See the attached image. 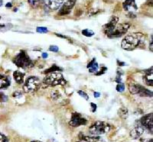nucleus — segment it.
<instances>
[{
	"label": "nucleus",
	"instance_id": "nucleus-1",
	"mask_svg": "<svg viewBox=\"0 0 153 142\" xmlns=\"http://www.w3.org/2000/svg\"><path fill=\"white\" fill-rule=\"evenodd\" d=\"M142 34L139 33H133L128 34L122 41V48L126 51H133L141 45L142 42Z\"/></svg>",
	"mask_w": 153,
	"mask_h": 142
},
{
	"label": "nucleus",
	"instance_id": "nucleus-2",
	"mask_svg": "<svg viewBox=\"0 0 153 142\" xmlns=\"http://www.w3.org/2000/svg\"><path fill=\"white\" fill-rule=\"evenodd\" d=\"M43 83L46 86H56L58 85L64 86L67 83V81L61 73H51L44 77Z\"/></svg>",
	"mask_w": 153,
	"mask_h": 142
},
{
	"label": "nucleus",
	"instance_id": "nucleus-3",
	"mask_svg": "<svg viewBox=\"0 0 153 142\" xmlns=\"http://www.w3.org/2000/svg\"><path fill=\"white\" fill-rule=\"evenodd\" d=\"M13 63L17 67H21L22 69H27L34 67V63L25 51H21L18 55L14 57Z\"/></svg>",
	"mask_w": 153,
	"mask_h": 142
},
{
	"label": "nucleus",
	"instance_id": "nucleus-4",
	"mask_svg": "<svg viewBox=\"0 0 153 142\" xmlns=\"http://www.w3.org/2000/svg\"><path fill=\"white\" fill-rule=\"evenodd\" d=\"M110 130V125L104 122H97L90 127L89 131L92 135H101Z\"/></svg>",
	"mask_w": 153,
	"mask_h": 142
},
{
	"label": "nucleus",
	"instance_id": "nucleus-5",
	"mask_svg": "<svg viewBox=\"0 0 153 142\" xmlns=\"http://www.w3.org/2000/svg\"><path fill=\"white\" fill-rule=\"evenodd\" d=\"M41 86V80L37 77H29L26 79L23 85V89L25 93H33L39 89Z\"/></svg>",
	"mask_w": 153,
	"mask_h": 142
},
{
	"label": "nucleus",
	"instance_id": "nucleus-6",
	"mask_svg": "<svg viewBox=\"0 0 153 142\" xmlns=\"http://www.w3.org/2000/svg\"><path fill=\"white\" fill-rule=\"evenodd\" d=\"M129 92L133 95H139L140 96L152 97V92L149 89H145L142 86L136 84V83H129Z\"/></svg>",
	"mask_w": 153,
	"mask_h": 142
},
{
	"label": "nucleus",
	"instance_id": "nucleus-7",
	"mask_svg": "<svg viewBox=\"0 0 153 142\" xmlns=\"http://www.w3.org/2000/svg\"><path fill=\"white\" fill-rule=\"evenodd\" d=\"M130 25L129 23H121L116 26L115 29L110 35L109 36V38H120L123 35H124L126 32H128Z\"/></svg>",
	"mask_w": 153,
	"mask_h": 142
},
{
	"label": "nucleus",
	"instance_id": "nucleus-8",
	"mask_svg": "<svg viewBox=\"0 0 153 142\" xmlns=\"http://www.w3.org/2000/svg\"><path fill=\"white\" fill-rule=\"evenodd\" d=\"M87 121L84 117H83L82 115L78 112H74L72 114L69 124L71 126L76 128V127L81 126V125H85L87 124Z\"/></svg>",
	"mask_w": 153,
	"mask_h": 142
},
{
	"label": "nucleus",
	"instance_id": "nucleus-9",
	"mask_svg": "<svg viewBox=\"0 0 153 142\" xmlns=\"http://www.w3.org/2000/svg\"><path fill=\"white\" fill-rule=\"evenodd\" d=\"M119 20V18H118L117 16H111V18H109V22H107V23L104 26V32L107 37H109L112 34V32H114L116 28V26L117 25Z\"/></svg>",
	"mask_w": 153,
	"mask_h": 142
},
{
	"label": "nucleus",
	"instance_id": "nucleus-10",
	"mask_svg": "<svg viewBox=\"0 0 153 142\" xmlns=\"http://www.w3.org/2000/svg\"><path fill=\"white\" fill-rule=\"evenodd\" d=\"M76 0H68L64 4H63L61 8H60L58 14L60 15H67L70 14V12L74 6Z\"/></svg>",
	"mask_w": 153,
	"mask_h": 142
},
{
	"label": "nucleus",
	"instance_id": "nucleus-11",
	"mask_svg": "<svg viewBox=\"0 0 153 142\" xmlns=\"http://www.w3.org/2000/svg\"><path fill=\"white\" fill-rule=\"evenodd\" d=\"M152 117V113H150V114H147L144 115L140 119V123H141L142 126H144V128H146L147 129H149L151 132H152L153 126Z\"/></svg>",
	"mask_w": 153,
	"mask_h": 142
},
{
	"label": "nucleus",
	"instance_id": "nucleus-12",
	"mask_svg": "<svg viewBox=\"0 0 153 142\" xmlns=\"http://www.w3.org/2000/svg\"><path fill=\"white\" fill-rule=\"evenodd\" d=\"M43 2L51 10H58L63 4V0H43Z\"/></svg>",
	"mask_w": 153,
	"mask_h": 142
},
{
	"label": "nucleus",
	"instance_id": "nucleus-13",
	"mask_svg": "<svg viewBox=\"0 0 153 142\" xmlns=\"http://www.w3.org/2000/svg\"><path fill=\"white\" fill-rule=\"evenodd\" d=\"M144 133V128L142 126H135L130 131V137L133 139H138Z\"/></svg>",
	"mask_w": 153,
	"mask_h": 142
},
{
	"label": "nucleus",
	"instance_id": "nucleus-14",
	"mask_svg": "<svg viewBox=\"0 0 153 142\" xmlns=\"http://www.w3.org/2000/svg\"><path fill=\"white\" fill-rule=\"evenodd\" d=\"M123 6L126 11H133V10L138 9L135 0H126L123 4Z\"/></svg>",
	"mask_w": 153,
	"mask_h": 142
},
{
	"label": "nucleus",
	"instance_id": "nucleus-15",
	"mask_svg": "<svg viewBox=\"0 0 153 142\" xmlns=\"http://www.w3.org/2000/svg\"><path fill=\"white\" fill-rule=\"evenodd\" d=\"M144 83L147 86H152L153 80H152V67H151L150 71H145V74L143 77Z\"/></svg>",
	"mask_w": 153,
	"mask_h": 142
},
{
	"label": "nucleus",
	"instance_id": "nucleus-16",
	"mask_svg": "<svg viewBox=\"0 0 153 142\" xmlns=\"http://www.w3.org/2000/svg\"><path fill=\"white\" fill-rule=\"evenodd\" d=\"M79 138L80 140L84 141L86 142H97L99 140V137L97 135H93V136H87L84 135L82 133L79 134Z\"/></svg>",
	"mask_w": 153,
	"mask_h": 142
},
{
	"label": "nucleus",
	"instance_id": "nucleus-17",
	"mask_svg": "<svg viewBox=\"0 0 153 142\" xmlns=\"http://www.w3.org/2000/svg\"><path fill=\"white\" fill-rule=\"evenodd\" d=\"M10 79L4 75H0V89H6L10 86Z\"/></svg>",
	"mask_w": 153,
	"mask_h": 142
},
{
	"label": "nucleus",
	"instance_id": "nucleus-18",
	"mask_svg": "<svg viewBox=\"0 0 153 142\" xmlns=\"http://www.w3.org/2000/svg\"><path fill=\"white\" fill-rule=\"evenodd\" d=\"M98 63L96 60V58H94L91 61L87 64V68L90 73H97L98 71Z\"/></svg>",
	"mask_w": 153,
	"mask_h": 142
},
{
	"label": "nucleus",
	"instance_id": "nucleus-19",
	"mask_svg": "<svg viewBox=\"0 0 153 142\" xmlns=\"http://www.w3.org/2000/svg\"><path fill=\"white\" fill-rule=\"evenodd\" d=\"M13 77H14L15 80L17 82V83L18 84H22L24 82V78H25V73L22 72L17 70L15 71L13 73Z\"/></svg>",
	"mask_w": 153,
	"mask_h": 142
},
{
	"label": "nucleus",
	"instance_id": "nucleus-20",
	"mask_svg": "<svg viewBox=\"0 0 153 142\" xmlns=\"http://www.w3.org/2000/svg\"><path fill=\"white\" fill-rule=\"evenodd\" d=\"M118 115H119V117H121L123 119H126V118H128V115H129V112H128V109L125 107H122L118 111Z\"/></svg>",
	"mask_w": 153,
	"mask_h": 142
},
{
	"label": "nucleus",
	"instance_id": "nucleus-21",
	"mask_svg": "<svg viewBox=\"0 0 153 142\" xmlns=\"http://www.w3.org/2000/svg\"><path fill=\"white\" fill-rule=\"evenodd\" d=\"M12 28V25L9 23L0 24V32H7Z\"/></svg>",
	"mask_w": 153,
	"mask_h": 142
},
{
	"label": "nucleus",
	"instance_id": "nucleus-22",
	"mask_svg": "<svg viewBox=\"0 0 153 142\" xmlns=\"http://www.w3.org/2000/svg\"><path fill=\"white\" fill-rule=\"evenodd\" d=\"M62 69L60 68L59 67L56 65V64H53L51 67H50L49 69L46 70L44 72V73H54V71H61Z\"/></svg>",
	"mask_w": 153,
	"mask_h": 142
},
{
	"label": "nucleus",
	"instance_id": "nucleus-23",
	"mask_svg": "<svg viewBox=\"0 0 153 142\" xmlns=\"http://www.w3.org/2000/svg\"><path fill=\"white\" fill-rule=\"evenodd\" d=\"M82 34L86 37H92L94 34V32L90 29H84L82 31Z\"/></svg>",
	"mask_w": 153,
	"mask_h": 142
},
{
	"label": "nucleus",
	"instance_id": "nucleus-24",
	"mask_svg": "<svg viewBox=\"0 0 153 142\" xmlns=\"http://www.w3.org/2000/svg\"><path fill=\"white\" fill-rule=\"evenodd\" d=\"M51 97L52 99H54V100H57L61 97V94L59 93V92L58 91H53L51 93Z\"/></svg>",
	"mask_w": 153,
	"mask_h": 142
},
{
	"label": "nucleus",
	"instance_id": "nucleus-25",
	"mask_svg": "<svg viewBox=\"0 0 153 142\" xmlns=\"http://www.w3.org/2000/svg\"><path fill=\"white\" fill-rule=\"evenodd\" d=\"M36 31L38 33H42V34H44V33H48V29L45 27H38L36 28Z\"/></svg>",
	"mask_w": 153,
	"mask_h": 142
},
{
	"label": "nucleus",
	"instance_id": "nucleus-26",
	"mask_svg": "<svg viewBox=\"0 0 153 142\" xmlns=\"http://www.w3.org/2000/svg\"><path fill=\"white\" fill-rule=\"evenodd\" d=\"M124 89H125V85L123 83H118V85L116 86V90L119 93H122V92H123Z\"/></svg>",
	"mask_w": 153,
	"mask_h": 142
},
{
	"label": "nucleus",
	"instance_id": "nucleus-27",
	"mask_svg": "<svg viewBox=\"0 0 153 142\" xmlns=\"http://www.w3.org/2000/svg\"><path fill=\"white\" fill-rule=\"evenodd\" d=\"M12 96L16 98V99H21L23 96V95H22V92H20V91H16L13 94H12Z\"/></svg>",
	"mask_w": 153,
	"mask_h": 142
},
{
	"label": "nucleus",
	"instance_id": "nucleus-28",
	"mask_svg": "<svg viewBox=\"0 0 153 142\" xmlns=\"http://www.w3.org/2000/svg\"><path fill=\"white\" fill-rule=\"evenodd\" d=\"M78 94L81 97H83V98H84V99H86V100H89V96H88V95L87 94V93H85V92H84V91L82 90H79L78 91Z\"/></svg>",
	"mask_w": 153,
	"mask_h": 142
},
{
	"label": "nucleus",
	"instance_id": "nucleus-29",
	"mask_svg": "<svg viewBox=\"0 0 153 142\" xmlns=\"http://www.w3.org/2000/svg\"><path fill=\"white\" fill-rule=\"evenodd\" d=\"M7 99H8V98H7V96H6V95L2 93V92H0V102L5 103V102L7 101Z\"/></svg>",
	"mask_w": 153,
	"mask_h": 142
},
{
	"label": "nucleus",
	"instance_id": "nucleus-30",
	"mask_svg": "<svg viewBox=\"0 0 153 142\" xmlns=\"http://www.w3.org/2000/svg\"><path fill=\"white\" fill-rule=\"evenodd\" d=\"M49 51H53V52H58V51H59V48H58V47H57V46L51 45L50 46Z\"/></svg>",
	"mask_w": 153,
	"mask_h": 142
},
{
	"label": "nucleus",
	"instance_id": "nucleus-31",
	"mask_svg": "<svg viewBox=\"0 0 153 142\" xmlns=\"http://www.w3.org/2000/svg\"><path fill=\"white\" fill-rule=\"evenodd\" d=\"M0 142H8V138L1 133H0Z\"/></svg>",
	"mask_w": 153,
	"mask_h": 142
},
{
	"label": "nucleus",
	"instance_id": "nucleus-32",
	"mask_svg": "<svg viewBox=\"0 0 153 142\" xmlns=\"http://www.w3.org/2000/svg\"><path fill=\"white\" fill-rule=\"evenodd\" d=\"M90 105L92 107V112H95L96 110H97V105L94 104V103H90Z\"/></svg>",
	"mask_w": 153,
	"mask_h": 142
},
{
	"label": "nucleus",
	"instance_id": "nucleus-33",
	"mask_svg": "<svg viewBox=\"0 0 153 142\" xmlns=\"http://www.w3.org/2000/svg\"><path fill=\"white\" fill-rule=\"evenodd\" d=\"M106 70H107V68H106V67H104L103 69L100 70V71H102V72H99V73H97V75H100V74H103V73H105Z\"/></svg>",
	"mask_w": 153,
	"mask_h": 142
},
{
	"label": "nucleus",
	"instance_id": "nucleus-34",
	"mask_svg": "<svg viewBox=\"0 0 153 142\" xmlns=\"http://www.w3.org/2000/svg\"><path fill=\"white\" fill-rule=\"evenodd\" d=\"M94 95L95 98H99V96H100V93H98V92H95V93H94Z\"/></svg>",
	"mask_w": 153,
	"mask_h": 142
},
{
	"label": "nucleus",
	"instance_id": "nucleus-35",
	"mask_svg": "<svg viewBox=\"0 0 153 142\" xmlns=\"http://www.w3.org/2000/svg\"><path fill=\"white\" fill-rule=\"evenodd\" d=\"M42 57L44 58V59H46L47 57H48V54L47 53H42Z\"/></svg>",
	"mask_w": 153,
	"mask_h": 142
},
{
	"label": "nucleus",
	"instance_id": "nucleus-36",
	"mask_svg": "<svg viewBox=\"0 0 153 142\" xmlns=\"http://www.w3.org/2000/svg\"><path fill=\"white\" fill-rule=\"evenodd\" d=\"M6 7H7V8H8V7H12V3H11V2H8V3H7V5H6Z\"/></svg>",
	"mask_w": 153,
	"mask_h": 142
},
{
	"label": "nucleus",
	"instance_id": "nucleus-37",
	"mask_svg": "<svg viewBox=\"0 0 153 142\" xmlns=\"http://www.w3.org/2000/svg\"><path fill=\"white\" fill-rule=\"evenodd\" d=\"M151 47H150V50H151V51L152 52V41H151Z\"/></svg>",
	"mask_w": 153,
	"mask_h": 142
},
{
	"label": "nucleus",
	"instance_id": "nucleus-38",
	"mask_svg": "<svg viewBox=\"0 0 153 142\" xmlns=\"http://www.w3.org/2000/svg\"><path fill=\"white\" fill-rule=\"evenodd\" d=\"M3 4V0H0V6H2Z\"/></svg>",
	"mask_w": 153,
	"mask_h": 142
},
{
	"label": "nucleus",
	"instance_id": "nucleus-39",
	"mask_svg": "<svg viewBox=\"0 0 153 142\" xmlns=\"http://www.w3.org/2000/svg\"><path fill=\"white\" fill-rule=\"evenodd\" d=\"M144 142H152V139H150L149 141H144Z\"/></svg>",
	"mask_w": 153,
	"mask_h": 142
},
{
	"label": "nucleus",
	"instance_id": "nucleus-40",
	"mask_svg": "<svg viewBox=\"0 0 153 142\" xmlns=\"http://www.w3.org/2000/svg\"><path fill=\"white\" fill-rule=\"evenodd\" d=\"M32 142H42V141H32Z\"/></svg>",
	"mask_w": 153,
	"mask_h": 142
},
{
	"label": "nucleus",
	"instance_id": "nucleus-41",
	"mask_svg": "<svg viewBox=\"0 0 153 142\" xmlns=\"http://www.w3.org/2000/svg\"><path fill=\"white\" fill-rule=\"evenodd\" d=\"M0 20H1V16H0Z\"/></svg>",
	"mask_w": 153,
	"mask_h": 142
},
{
	"label": "nucleus",
	"instance_id": "nucleus-42",
	"mask_svg": "<svg viewBox=\"0 0 153 142\" xmlns=\"http://www.w3.org/2000/svg\"><path fill=\"white\" fill-rule=\"evenodd\" d=\"M78 142H80V141H78Z\"/></svg>",
	"mask_w": 153,
	"mask_h": 142
}]
</instances>
